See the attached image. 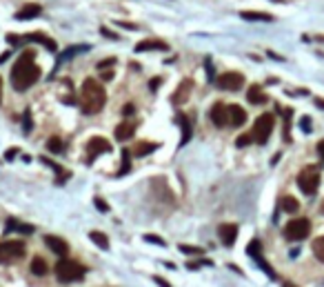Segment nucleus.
Returning a JSON list of instances; mask_svg holds the SVG:
<instances>
[{"label":"nucleus","mask_w":324,"mask_h":287,"mask_svg":"<svg viewBox=\"0 0 324 287\" xmlns=\"http://www.w3.org/2000/svg\"><path fill=\"white\" fill-rule=\"evenodd\" d=\"M40 81V67L36 65V54L31 49L22 51L11 69V85L16 91H27L31 85Z\"/></svg>","instance_id":"1"},{"label":"nucleus","mask_w":324,"mask_h":287,"mask_svg":"<svg viewBox=\"0 0 324 287\" xmlns=\"http://www.w3.org/2000/svg\"><path fill=\"white\" fill-rule=\"evenodd\" d=\"M107 103V91L105 85L96 78H87L80 87V105H82V112L84 114H98L102 112Z\"/></svg>","instance_id":"2"},{"label":"nucleus","mask_w":324,"mask_h":287,"mask_svg":"<svg viewBox=\"0 0 324 287\" xmlns=\"http://www.w3.org/2000/svg\"><path fill=\"white\" fill-rule=\"evenodd\" d=\"M56 278L60 283H78L80 278L84 276V265H80L78 260H67V258H62L60 263L56 265Z\"/></svg>","instance_id":"3"},{"label":"nucleus","mask_w":324,"mask_h":287,"mask_svg":"<svg viewBox=\"0 0 324 287\" xmlns=\"http://www.w3.org/2000/svg\"><path fill=\"white\" fill-rule=\"evenodd\" d=\"M297 187L306 194V196H313L320 187V167L318 165H309L297 174Z\"/></svg>","instance_id":"4"},{"label":"nucleus","mask_w":324,"mask_h":287,"mask_svg":"<svg viewBox=\"0 0 324 287\" xmlns=\"http://www.w3.org/2000/svg\"><path fill=\"white\" fill-rule=\"evenodd\" d=\"M273 125H275V116H273V114H262V116H257L255 125H253V129H251L253 143L264 145L266 140H269L271 131H273Z\"/></svg>","instance_id":"5"},{"label":"nucleus","mask_w":324,"mask_h":287,"mask_svg":"<svg viewBox=\"0 0 324 287\" xmlns=\"http://www.w3.org/2000/svg\"><path fill=\"white\" fill-rule=\"evenodd\" d=\"M27 247L22 241H2L0 243V265H11L25 256Z\"/></svg>","instance_id":"6"},{"label":"nucleus","mask_w":324,"mask_h":287,"mask_svg":"<svg viewBox=\"0 0 324 287\" xmlns=\"http://www.w3.org/2000/svg\"><path fill=\"white\" fill-rule=\"evenodd\" d=\"M309 234H311L309 218H293L284 225V238L287 241H304Z\"/></svg>","instance_id":"7"},{"label":"nucleus","mask_w":324,"mask_h":287,"mask_svg":"<svg viewBox=\"0 0 324 287\" xmlns=\"http://www.w3.org/2000/svg\"><path fill=\"white\" fill-rule=\"evenodd\" d=\"M216 85H217V89H222V91H238V89H242V85H244V76L238 72H226V74H222V76H217Z\"/></svg>","instance_id":"8"},{"label":"nucleus","mask_w":324,"mask_h":287,"mask_svg":"<svg viewBox=\"0 0 324 287\" xmlns=\"http://www.w3.org/2000/svg\"><path fill=\"white\" fill-rule=\"evenodd\" d=\"M111 152V143L102 136H93L87 143V163H93V158L100 156V154H109Z\"/></svg>","instance_id":"9"},{"label":"nucleus","mask_w":324,"mask_h":287,"mask_svg":"<svg viewBox=\"0 0 324 287\" xmlns=\"http://www.w3.org/2000/svg\"><path fill=\"white\" fill-rule=\"evenodd\" d=\"M209 118L213 121V125L216 127H226L229 125V109H226L224 103H216L211 107V112H209Z\"/></svg>","instance_id":"10"},{"label":"nucleus","mask_w":324,"mask_h":287,"mask_svg":"<svg viewBox=\"0 0 324 287\" xmlns=\"http://www.w3.org/2000/svg\"><path fill=\"white\" fill-rule=\"evenodd\" d=\"M191 89H193V81H191V78H184V81L178 85V89L173 91L171 103L173 105H184L186 100H189V96H191Z\"/></svg>","instance_id":"11"},{"label":"nucleus","mask_w":324,"mask_h":287,"mask_svg":"<svg viewBox=\"0 0 324 287\" xmlns=\"http://www.w3.org/2000/svg\"><path fill=\"white\" fill-rule=\"evenodd\" d=\"M217 236H220L222 245L231 247L235 243V238H238V225L235 223H224L217 227Z\"/></svg>","instance_id":"12"},{"label":"nucleus","mask_w":324,"mask_h":287,"mask_svg":"<svg viewBox=\"0 0 324 287\" xmlns=\"http://www.w3.org/2000/svg\"><path fill=\"white\" fill-rule=\"evenodd\" d=\"M44 243H47V247L53 251V254H58V256H67V254H69V243H67L65 238L53 236V234H47V236H44Z\"/></svg>","instance_id":"13"},{"label":"nucleus","mask_w":324,"mask_h":287,"mask_svg":"<svg viewBox=\"0 0 324 287\" xmlns=\"http://www.w3.org/2000/svg\"><path fill=\"white\" fill-rule=\"evenodd\" d=\"M167 49H169V45L164 41H158V38H146V41L136 45L138 54H142V51H167Z\"/></svg>","instance_id":"14"},{"label":"nucleus","mask_w":324,"mask_h":287,"mask_svg":"<svg viewBox=\"0 0 324 287\" xmlns=\"http://www.w3.org/2000/svg\"><path fill=\"white\" fill-rule=\"evenodd\" d=\"M136 127H138V123L136 121H122L118 127H115V138L122 143V140H129V138H133V134H136Z\"/></svg>","instance_id":"15"},{"label":"nucleus","mask_w":324,"mask_h":287,"mask_svg":"<svg viewBox=\"0 0 324 287\" xmlns=\"http://www.w3.org/2000/svg\"><path fill=\"white\" fill-rule=\"evenodd\" d=\"M229 109V125L231 127H242L247 123V112L240 105H226Z\"/></svg>","instance_id":"16"},{"label":"nucleus","mask_w":324,"mask_h":287,"mask_svg":"<svg viewBox=\"0 0 324 287\" xmlns=\"http://www.w3.org/2000/svg\"><path fill=\"white\" fill-rule=\"evenodd\" d=\"M247 100L249 103H253V105H264L269 98H266V94L262 91L260 85H251L249 87V91H247Z\"/></svg>","instance_id":"17"},{"label":"nucleus","mask_w":324,"mask_h":287,"mask_svg":"<svg viewBox=\"0 0 324 287\" xmlns=\"http://www.w3.org/2000/svg\"><path fill=\"white\" fill-rule=\"evenodd\" d=\"M22 41H27V42H40V45L42 47H47L49 51H56L58 47H56V42L51 41V38H47L44 36V34H27L25 38H22Z\"/></svg>","instance_id":"18"},{"label":"nucleus","mask_w":324,"mask_h":287,"mask_svg":"<svg viewBox=\"0 0 324 287\" xmlns=\"http://www.w3.org/2000/svg\"><path fill=\"white\" fill-rule=\"evenodd\" d=\"M40 11H42V7L40 5H25L20 11L16 14V20H31V18H36V16H40Z\"/></svg>","instance_id":"19"},{"label":"nucleus","mask_w":324,"mask_h":287,"mask_svg":"<svg viewBox=\"0 0 324 287\" xmlns=\"http://www.w3.org/2000/svg\"><path fill=\"white\" fill-rule=\"evenodd\" d=\"M158 149V143H149V140H140V143L133 147V156L142 158V156H149L151 152H155Z\"/></svg>","instance_id":"20"},{"label":"nucleus","mask_w":324,"mask_h":287,"mask_svg":"<svg viewBox=\"0 0 324 287\" xmlns=\"http://www.w3.org/2000/svg\"><path fill=\"white\" fill-rule=\"evenodd\" d=\"M178 123H180V127H182V145H186L191 138V131H193V123H191L189 116H184V114L178 116Z\"/></svg>","instance_id":"21"},{"label":"nucleus","mask_w":324,"mask_h":287,"mask_svg":"<svg viewBox=\"0 0 324 287\" xmlns=\"http://www.w3.org/2000/svg\"><path fill=\"white\" fill-rule=\"evenodd\" d=\"M280 209L287 211V214H295V211L300 209V203H297V198H293V196H282L280 198Z\"/></svg>","instance_id":"22"},{"label":"nucleus","mask_w":324,"mask_h":287,"mask_svg":"<svg viewBox=\"0 0 324 287\" xmlns=\"http://www.w3.org/2000/svg\"><path fill=\"white\" fill-rule=\"evenodd\" d=\"M31 272H34L36 276H44V274L49 272L47 260H44L42 256H34V258H31Z\"/></svg>","instance_id":"23"},{"label":"nucleus","mask_w":324,"mask_h":287,"mask_svg":"<svg viewBox=\"0 0 324 287\" xmlns=\"http://www.w3.org/2000/svg\"><path fill=\"white\" fill-rule=\"evenodd\" d=\"M240 16H242L244 20H264V23H271V20H273V16L266 14V11H249V9H244V11H240Z\"/></svg>","instance_id":"24"},{"label":"nucleus","mask_w":324,"mask_h":287,"mask_svg":"<svg viewBox=\"0 0 324 287\" xmlns=\"http://www.w3.org/2000/svg\"><path fill=\"white\" fill-rule=\"evenodd\" d=\"M13 229H16V232H22V234H34L36 227L20 223V220H16V218H9L7 220V232H13Z\"/></svg>","instance_id":"25"},{"label":"nucleus","mask_w":324,"mask_h":287,"mask_svg":"<svg viewBox=\"0 0 324 287\" xmlns=\"http://www.w3.org/2000/svg\"><path fill=\"white\" fill-rule=\"evenodd\" d=\"M40 161H42L44 163V165H49V167H51V169H56L58 171V183H65V180L67 178H69V171H67V169H62V167L60 165H58V163H53V161H49V158L47 156H42V158H40Z\"/></svg>","instance_id":"26"},{"label":"nucleus","mask_w":324,"mask_h":287,"mask_svg":"<svg viewBox=\"0 0 324 287\" xmlns=\"http://www.w3.org/2000/svg\"><path fill=\"white\" fill-rule=\"evenodd\" d=\"M89 238H91L100 249H109V238H107L102 232H89Z\"/></svg>","instance_id":"27"},{"label":"nucleus","mask_w":324,"mask_h":287,"mask_svg":"<svg viewBox=\"0 0 324 287\" xmlns=\"http://www.w3.org/2000/svg\"><path fill=\"white\" fill-rule=\"evenodd\" d=\"M255 263H257V267H260L262 272H264V274H266V276H269V278H275V272H273V267H271V265L266 263L264 258H262V254H257V256H255Z\"/></svg>","instance_id":"28"},{"label":"nucleus","mask_w":324,"mask_h":287,"mask_svg":"<svg viewBox=\"0 0 324 287\" xmlns=\"http://www.w3.org/2000/svg\"><path fill=\"white\" fill-rule=\"evenodd\" d=\"M313 254H315V258L324 263V236H320L313 241Z\"/></svg>","instance_id":"29"},{"label":"nucleus","mask_w":324,"mask_h":287,"mask_svg":"<svg viewBox=\"0 0 324 287\" xmlns=\"http://www.w3.org/2000/svg\"><path fill=\"white\" fill-rule=\"evenodd\" d=\"M47 149L49 152H53V154H60L62 149H65V145H62V140L58 138V136H51V138L47 140Z\"/></svg>","instance_id":"30"},{"label":"nucleus","mask_w":324,"mask_h":287,"mask_svg":"<svg viewBox=\"0 0 324 287\" xmlns=\"http://www.w3.org/2000/svg\"><path fill=\"white\" fill-rule=\"evenodd\" d=\"M144 241L153 243V245H158V247H167V241H164L162 236H155V234H144Z\"/></svg>","instance_id":"31"},{"label":"nucleus","mask_w":324,"mask_h":287,"mask_svg":"<svg viewBox=\"0 0 324 287\" xmlns=\"http://www.w3.org/2000/svg\"><path fill=\"white\" fill-rule=\"evenodd\" d=\"M247 254L255 258V256L260 254V241H255V238H253V241L249 243V247H247Z\"/></svg>","instance_id":"32"},{"label":"nucleus","mask_w":324,"mask_h":287,"mask_svg":"<svg viewBox=\"0 0 324 287\" xmlns=\"http://www.w3.org/2000/svg\"><path fill=\"white\" fill-rule=\"evenodd\" d=\"M180 251H184V254H195V256L204 254L202 247H191V245H180Z\"/></svg>","instance_id":"33"},{"label":"nucleus","mask_w":324,"mask_h":287,"mask_svg":"<svg viewBox=\"0 0 324 287\" xmlns=\"http://www.w3.org/2000/svg\"><path fill=\"white\" fill-rule=\"evenodd\" d=\"M253 143V136L251 134H242V136H238V140H235V145L238 147H247V145H251Z\"/></svg>","instance_id":"34"},{"label":"nucleus","mask_w":324,"mask_h":287,"mask_svg":"<svg viewBox=\"0 0 324 287\" xmlns=\"http://www.w3.org/2000/svg\"><path fill=\"white\" fill-rule=\"evenodd\" d=\"M93 205L98 207V211H105V214H107V211H109V203H107V201H102L100 196H96V198H93Z\"/></svg>","instance_id":"35"},{"label":"nucleus","mask_w":324,"mask_h":287,"mask_svg":"<svg viewBox=\"0 0 324 287\" xmlns=\"http://www.w3.org/2000/svg\"><path fill=\"white\" fill-rule=\"evenodd\" d=\"M300 127H302V131H311V118L309 116H304L300 121Z\"/></svg>","instance_id":"36"},{"label":"nucleus","mask_w":324,"mask_h":287,"mask_svg":"<svg viewBox=\"0 0 324 287\" xmlns=\"http://www.w3.org/2000/svg\"><path fill=\"white\" fill-rule=\"evenodd\" d=\"M16 154H20V149H18V147H11V149H7L4 158H7V161H13V158H16Z\"/></svg>","instance_id":"37"},{"label":"nucleus","mask_w":324,"mask_h":287,"mask_svg":"<svg viewBox=\"0 0 324 287\" xmlns=\"http://www.w3.org/2000/svg\"><path fill=\"white\" fill-rule=\"evenodd\" d=\"M100 34H102V36H107V38H111V41H118V38H120V36H115L113 32H109L107 27H102V29H100Z\"/></svg>","instance_id":"38"},{"label":"nucleus","mask_w":324,"mask_h":287,"mask_svg":"<svg viewBox=\"0 0 324 287\" xmlns=\"http://www.w3.org/2000/svg\"><path fill=\"white\" fill-rule=\"evenodd\" d=\"M100 72H102V78H105V81H111V78H113V69H111V67L100 69Z\"/></svg>","instance_id":"39"},{"label":"nucleus","mask_w":324,"mask_h":287,"mask_svg":"<svg viewBox=\"0 0 324 287\" xmlns=\"http://www.w3.org/2000/svg\"><path fill=\"white\" fill-rule=\"evenodd\" d=\"M31 129V112L27 109L25 112V131H29Z\"/></svg>","instance_id":"40"},{"label":"nucleus","mask_w":324,"mask_h":287,"mask_svg":"<svg viewBox=\"0 0 324 287\" xmlns=\"http://www.w3.org/2000/svg\"><path fill=\"white\" fill-rule=\"evenodd\" d=\"M153 281H155V285H158V287H171V285L167 283V278H162V276H155Z\"/></svg>","instance_id":"41"},{"label":"nucleus","mask_w":324,"mask_h":287,"mask_svg":"<svg viewBox=\"0 0 324 287\" xmlns=\"http://www.w3.org/2000/svg\"><path fill=\"white\" fill-rule=\"evenodd\" d=\"M160 82H162V78H151V82H149V87H151V91H155L160 87Z\"/></svg>","instance_id":"42"},{"label":"nucleus","mask_w":324,"mask_h":287,"mask_svg":"<svg viewBox=\"0 0 324 287\" xmlns=\"http://www.w3.org/2000/svg\"><path fill=\"white\" fill-rule=\"evenodd\" d=\"M318 154H320V158L324 161V140H320V143H318Z\"/></svg>","instance_id":"43"},{"label":"nucleus","mask_w":324,"mask_h":287,"mask_svg":"<svg viewBox=\"0 0 324 287\" xmlns=\"http://www.w3.org/2000/svg\"><path fill=\"white\" fill-rule=\"evenodd\" d=\"M315 105H318L320 109H324V100L322 98H315Z\"/></svg>","instance_id":"44"},{"label":"nucleus","mask_w":324,"mask_h":287,"mask_svg":"<svg viewBox=\"0 0 324 287\" xmlns=\"http://www.w3.org/2000/svg\"><path fill=\"white\" fill-rule=\"evenodd\" d=\"M282 287H297V285H295V283H291V281H284Z\"/></svg>","instance_id":"45"},{"label":"nucleus","mask_w":324,"mask_h":287,"mask_svg":"<svg viewBox=\"0 0 324 287\" xmlns=\"http://www.w3.org/2000/svg\"><path fill=\"white\" fill-rule=\"evenodd\" d=\"M124 114H133V105H127V107H124Z\"/></svg>","instance_id":"46"},{"label":"nucleus","mask_w":324,"mask_h":287,"mask_svg":"<svg viewBox=\"0 0 324 287\" xmlns=\"http://www.w3.org/2000/svg\"><path fill=\"white\" fill-rule=\"evenodd\" d=\"M0 103H2V81H0Z\"/></svg>","instance_id":"47"}]
</instances>
